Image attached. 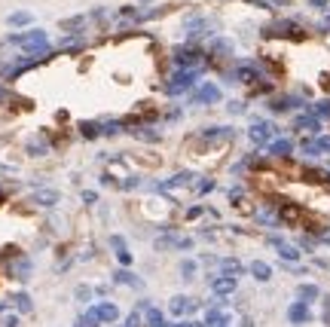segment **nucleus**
I'll list each match as a JSON object with an SVG mask.
<instances>
[{
  "instance_id": "423d86ee",
  "label": "nucleus",
  "mask_w": 330,
  "mask_h": 327,
  "mask_svg": "<svg viewBox=\"0 0 330 327\" xmlns=\"http://www.w3.org/2000/svg\"><path fill=\"white\" fill-rule=\"evenodd\" d=\"M61 24V31L67 34V37H80L86 28H89V15L86 12H80V15H70V18H61L58 21Z\"/></svg>"
},
{
  "instance_id": "dca6fc26",
  "label": "nucleus",
  "mask_w": 330,
  "mask_h": 327,
  "mask_svg": "<svg viewBox=\"0 0 330 327\" xmlns=\"http://www.w3.org/2000/svg\"><path fill=\"white\" fill-rule=\"evenodd\" d=\"M291 147H294L291 141H275V144H272V153H275V156H291Z\"/></svg>"
},
{
  "instance_id": "4468645a",
  "label": "nucleus",
  "mask_w": 330,
  "mask_h": 327,
  "mask_svg": "<svg viewBox=\"0 0 330 327\" xmlns=\"http://www.w3.org/2000/svg\"><path fill=\"white\" fill-rule=\"evenodd\" d=\"M80 46H83V37H64L58 43V49H64V52H80Z\"/></svg>"
},
{
  "instance_id": "f257e3e1",
  "label": "nucleus",
  "mask_w": 330,
  "mask_h": 327,
  "mask_svg": "<svg viewBox=\"0 0 330 327\" xmlns=\"http://www.w3.org/2000/svg\"><path fill=\"white\" fill-rule=\"evenodd\" d=\"M9 43L18 46V52L28 55V58H49L52 55V43H49V37H46L43 28H28L21 34H12Z\"/></svg>"
},
{
  "instance_id": "9d476101",
  "label": "nucleus",
  "mask_w": 330,
  "mask_h": 327,
  "mask_svg": "<svg viewBox=\"0 0 330 327\" xmlns=\"http://www.w3.org/2000/svg\"><path fill=\"white\" fill-rule=\"evenodd\" d=\"M272 132H275V125H272V122H254V125H251V141L263 144V141H269V138H272Z\"/></svg>"
},
{
  "instance_id": "6e6552de",
  "label": "nucleus",
  "mask_w": 330,
  "mask_h": 327,
  "mask_svg": "<svg viewBox=\"0 0 330 327\" xmlns=\"http://www.w3.org/2000/svg\"><path fill=\"white\" fill-rule=\"evenodd\" d=\"M202 34H211L208 18H205V15H193V18H187V37H190V40H196V37H202Z\"/></svg>"
},
{
  "instance_id": "f03ea898",
  "label": "nucleus",
  "mask_w": 330,
  "mask_h": 327,
  "mask_svg": "<svg viewBox=\"0 0 330 327\" xmlns=\"http://www.w3.org/2000/svg\"><path fill=\"white\" fill-rule=\"evenodd\" d=\"M199 73H202L199 67H190V70L177 67V70H174V73H168V80H165V95H184V92L196 89V86L202 83V77H199Z\"/></svg>"
},
{
  "instance_id": "2eb2a0df",
  "label": "nucleus",
  "mask_w": 330,
  "mask_h": 327,
  "mask_svg": "<svg viewBox=\"0 0 330 327\" xmlns=\"http://www.w3.org/2000/svg\"><path fill=\"white\" fill-rule=\"evenodd\" d=\"M294 129H312V132H318V129H321V122H318L315 116H300V119L294 122Z\"/></svg>"
},
{
  "instance_id": "20e7f679",
  "label": "nucleus",
  "mask_w": 330,
  "mask_h": 327,
  "mask_svg": "<svg viewBox=\"0 0 330 327\" xmlns=\"http://www.w3.org/2000/svg\"><path fill=\"white\" fill-rule=\"evenodd\" d=\"M190 98H193V104H217L223 98V92H220L217 83H199Z\"/></svg>"
},
{
  "instance_id": "39448f33",
  "label": "nucleus",
  "mask_w": 330,
  "mask_h": 327,
  "mask_svg": "<svg viewBox=\"0 0 330 327\" xmlns=\"http://www.w3.org/2000/svg\"><path fill=\"white\" fill-rule=\"evenodd\" d=\"M263 37H291V40H300V37H303V31L297 28V21H285V18H278V21H272L269 28H263Z\"/></svg>"
},
{
  "instance_id": "1a4fd4ad",
  "label": "nucleus",
  "mask_w": 330,
  "mask_h": 327,
  "mask_svg": "<svg viewBox=\"0 0 330 327\" xmlns=\"http://www.w3.org/2000/svg\"><path fill=\"white\" fill-rule=\"evenodd\" d=\"M6 24H9V28H24V31H28V24H34V15H31L28 9H18V12H9V15H6Z\"/></svg>"
},
{
  "instance_id": "a211bd4d",
  "label": "nucleus",
  "mask_w": 330,
  "mask_h": 327,
  "mask_svg": "<svg viewBox=\"0 0 330 327\" xmlns=\"http://www.w3.org/2000/svg\"><path fill=\"white\" fill-rule=\"evenodd\" d=\"M309 6H315V9H321V12H324L330 3H327V0H309Z\"/></svg>"
},
{
  "instance_id": "f3484780",
  "label": "nucleus",
  "mask_w": 330,
  "mask_h": 327,
  "mask_svg": "<svg viewBox=\"0 0 330 327\" xmlns=\"http://www.w3.org/2000/svg\"><path fill=\"white\" fill-rule=\"evenodd\" d=\"M248 3H254V6H260V9H272L275 3H269V0H248Z\"/></svg>"
},
{
  "instance_id": "f8f14e48",
  "label": "nucleus",
  "mask_w": 330,
  "mask_h": 327,
  "mask_svg": "<svg viewBox=\"0 0 330 327\" xmlns=\"http://www.w3.org/2000/svg\"><path fill=\"white\" fill-rule=\"evenodd\" d=\"M107 15H110V12H107L104 6H98V9H92L89 21H92V24H98V28H110V24H107Z\"/></svg>"
},
{
  "instance_id": "7ed1b4c3",
  "label": "nucleus",
  "mask_w": 330,
  "mask_h": 327,
  "mask_svg": "<svg viewBox=\"0 0 330 327\" xmlns=\"http://www.w3.org/2000/svg\"><path fill=\"white\" fill-rule=\"evenodd\" d=\"M171 61H174L177 67H184V70L199 67V64L205 61V49H202V46H196V43H190V46H174Z\"/></svg>"
},
{
  "instance_id": "0eeeda50",
  "label": "nucleus",
  "mask_w": 330,
  "mask_h": 327,
  "mask_svg": "<svg viewBox=\"0 0 330 327\" xmlns=\"http://www.w3.org/2000/svg\"><path fill=\"white\" fill-rule=\"evenodd\" d=\"M294 107H303V98H297V95H275V98H269V110H275V113H285V110H294Z\"/></svg>"
},
{
  "instance_id": "9b49d317",
  "label": "nucleus",
  "mask_w": 330,
  "mask_h": 327,
  "mask_svg": "<svg viewBox=\"0 0 330 327\" xmlns=\"http://www.w3.org/2000/svg\"><path fill=\"white\" fill-rule=\"evenodd\" d=\"M233 55V40H214L211 43V58H230Z\"/></svg>"
},
{
  "instance_id": "ddd939ff",
  "label": "nucleus",
  "mask_w": 330,
  "mask_h": 327,
  "mask_svg": "<svg viewBox=\"0 0 330 327\" xmlns=\"http://www.w3.org/2000/svg\"><path fill=\"white\" fill-rule=\"evenodd\" d=\"M80 132H83V138H98L104 129H101V122H89L86 119V122H80Z\"/></svg>"
}]
</instances>
